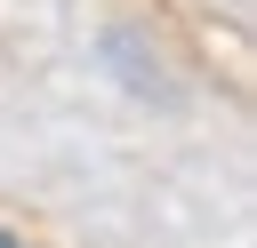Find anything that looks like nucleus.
I'll return each mask as SVG.
<instances>
[{
    "label": "nucleus",
    "instance_id": "1",
    "mask_svg": "<svg viewBox=\"0 0 257 248\" xmlns=\"http://www.w3.org/2000/svg\"><path fill=\"white\" fill-rule=\"evenodd\" d=\"M0 248H24V232H8V224H0Z\"/></svg>",
    "mask_w": 257,
    "mask_h": 248
}]
</instances>
